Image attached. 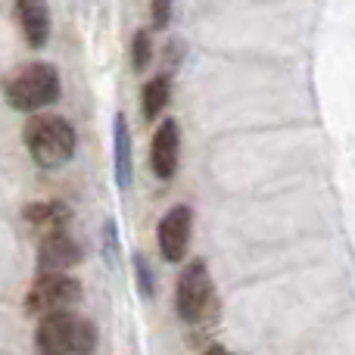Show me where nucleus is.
<instances>
[{
    "mask_svg": "<svg viewBox=\"0 0 355 355\" xmlns=\"http://www.w3.org/2000/svg\"><path fill=\"white\" fill-rule=\"evenodd\" d=\"M0 91H3V100L10 110L35 116V112L47 110V106H53L60 100L62 78L53 62L35 60V62H22L12 72H6L3 81H0Z\"/></svg>",
    "mask_w": 355,
    "mask_h": 355,
    "instance_id": "f257e3e1",
    "label": "nucleus"
},
{
    "mask_svg": "<svg viewBox=\"0 0 355 355\" xmlns=\"http://www.w3.org/2000/svg\"><path fill=\"white\" fill-rule=\"evenodd\" d=\"M100 343V331L87 315L66 312L41 315L35 324V352L37 355H94Z\"/></svg>",
    "mask_w": 355,
    "mask_h": 355,
    "instance_id": "f03ea898",
    "label": "nucleus"
},
{
    "mask_svg": "<svg viewBox=\"0 0 355 355\" xmlns=\"http://www.w3.org/2000/svg\"><path fill=\"white\" fill-rule=\"evenodd\" d=\"M22 144L37 168H62L78 150V131L56 112H35L22 128Z\"/></svg>",
    "mask_w": 355,
    "mask_h": 355,
    "instance_id": "7ed1b4c3",
    "label": "nucleus"
},
{
    "mask_svg": "<svg viewBox=\"0 0 355 355\" xmlns=\"http://www.w3.org/2000/svg\"><path fill=\"white\" fill-rule=\"evenodd\" d=\"M215 302V284L206 259H190L175 284V312L184 324H200L209 318Z\"/></svg>",
    "mask_w": 355,
    "mask_h": 355,
    "instance_id": "20e7f679",
    "label": "nucleus"
},
{
    "mask_svg": "<svg viewBox=\"0 0 355 355\" xmlns=\"http://www.w3.org/2000/svg\"><path fill=\"white\" fill-rule=\"evenodd\" d=\"M81 287L78 277L72 275H35L28 293H25V312L41 318L50 312H66L81 302Z\"/></svg>",
    "mask_w": 355,
    "mask_h": 355,
    "instance_id": "39448f33",
    "label": "nucleus"
},
{
    "mask_svg": "<svg viewBox=\"0 0 355 355\" xmlns=\"http://www.w3.org/2000/svg\"><path fill=\"white\" fill-rule=\"evenodd\" d=\"M190 237H193V212L187 202L172 206L156 225V243H159V256L168 265H181L187 259Z\"/></svg>",
    "mask_w": 355,
    "mask_h": 355,
    "instance_id": "423d86ee",
    "label": "nucleus"
},
{
    "mask_svg": "<svg viewBox=\"0 0 355 355\" xmlns=\"http://www.w3.org/2000/svg\"><path fill=\"white\" fill-rule=\"evenodd\" d=\"M85 259L81 243L72 237L69 231H56V234H44L41 243H37V275H69V268Z\"/></svg>",
    "mask_w": 355,
    "mask_h": 355,
    "instance_id": "0eeeda50",
    "label": "nucleus"
},
{
    "mask_svg": "<svg viewBox=\"0 0 355 355\" xmlns=\"http://www.w3.org/2000/svg\"><path fill=\"white\" fill-rule=\"evenodd\" d=\"M181 125L178 119H162L159 128L153 131V144H150V166L159 181H172L181 166Z\"/></svg>",
    "mask_w": 355,
    "mask_h": 355,
    "instance_id": "6e6552de",
    "label": "nucleus"
},
{
    "mask_svg": "<svg viewBox=\"0 0 355 355\" xmlns=\"http://www.w3.org/2000/svg\"><path fill=\"white\" fill-rule=\"evenodd\" d=\"M12 10H16V19H19V28H22L25 44H28L31 50L47 47L50 31H53L47 0H16Z\"/></svg>",
    "mask_w": 355,
    "mask_h": 355,
    "instance_id": "1a4fd4ad",
    "label": "nucleus"
},
{
    "mask_svg": "<svg viewBox=\"0 0 355 355\" xmlns=\"http://www.w3.org/2000/svg\"><path fill=\"white\" fill-rule=\"evenodd\" d=\"M22 218L31 231L44 234H56V231H69V221H72V209L62 200H37L28 202L22 209Z\"/></svg>",
    "mask_w": 355,
    "mask_h": 355,
    "instance_id": "9d476101",
    "label": "nucleus"
},
{
    "mask_svg": "<svg viewBox=\"0 0 355 355\" xmlns=\"http://www.w3.org/2000/svg\"><path fill=\"white\" fill-rule=\"evenodd\" d=\"M112 168H116V184L128 190L131 175H135V159H131V128L122 112L112 116Z\"/></svg>",
    "mask_w": 355,
    "mask_h": 355,
    "instance_id": "9b49d317",
    "label": "nucleus"
},
{
    "mask_svg": "<svg viewBox=\"0 0 355 355\" xmlns=\"http://www.w3.org/2000/svg\"><path fill=\"white\" fill-rule=\"evenodd\" d=\"M168 100H172V75L159 72L141 87V112L147 122H156V119L166 112Z\"/></svg>",
    "mask_w": 355,
    "mask_h": 355,
    "instance_id": "f8f14e48",
    "label": "nucleus"
},
{
    "mask_svg": "<svg viewBox=\"0 0 355 355\" xmlns=\"http://www.w3.org/2000/svg\"><path fill=\"white\" fill-rule=\"evenodd\" d=\"M150 62H153V31L137 28L131 37V66H135V72H147Z\"/></svg>",
    "mask_w": 355,
    "mask_h": 355,
    "instance_id": "ddd939ff",
    "label": "nucleus"
},
{
    "mask_svg": "<svg viewBox=\"0 0 355 355\" xmlns=\"http://www.w3.org/2000/svg\"><path fill=\"white\" fill-rule=\"evenodd\" d=\"M175 16V0H150V19L156 31H166Z\"/></svg>",
    "mask_w": 355,
    "mask_h": 355,
    "instance_id": "4468645a",
    "label": "nucleus"
},
{
    "mask_svg": "<svg viewBox=\"0 0 355 355\" xmlns=\"http://www.w3.org/2000/svg\"><path fill=\"white\" fill-rule=\"evenodd\" d=\"M103 252H106V265L116 268L119 265V227L112 218L103 221Z\"/></svg>",
    "mask_w": 355,
    "mask_h": 355,
    "instance_id": "2eb2a0df",
    "label": "nucleus"
},
{
    "mask_svg": "<svg viewBox=\"0 0 355 355\" xmlns=\"http://www.w3.org/2000/svg\"><path fill=\"white\" fill-rule=\"evenodd\" d=\"M135 281H137V293L141 296H153V268H150V262L144 256H135Z\"/></svg>",
    "mask_w": 355,
    "mask_h": 355,
    "instance_id": "dca6fc26",
    "label": "nucleus"
},
{
    "mask_svg": "<svg viewBox=\"0 0 355 355\" xmlns=\"http://www.w3.org/2000/svg\"><path fill=\"white\" fill-rule=\"evenodd\" d=\"M166 50H168V75H172V72H175V66H178V62H181L184 47H181V41H178V37H172Z\"/></svg>",
    "mask_w": 355,
    "mask_h": 355,
    "instance_id": "f3484780",
    "label": "nucleus"
},
{
    "mask_svg": "<svg viewBox=\"0 0 355 355\" xmlns=\"http://www.w3.org/2000/svg\"><path fill=\"white\" fill-rule=\"evenodd\" d=\"M202 355H237V352H231L227 346H218V343H215V346H209V349L202 352Z\"/></svg>",
    "mask_w": 355,
    "mask_h": 355,
    "instance_id": "a211bd4d",
    "label": "nucleus"
}]
</instances>
